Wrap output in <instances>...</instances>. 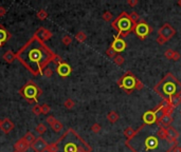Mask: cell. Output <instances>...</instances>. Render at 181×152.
Wrapping results in <instances>:
<instances>
[{
  "label": "cell",
  "mask_w": 181,
  "mask_h": 152,
  "mask_svg": "<svg viewBox=\"0 0 181 152\" xmlns=\"http://www.w3.org/2000/svg\"><path fill=\"white\" fill-rule=\"evenodd\" d=\"M16 59L34 76L43 74L44 70L48 68V65L51 62L58 65L64 61L62 57L55 54L35 35H33L18 50L16 53Z\"/></svg>",
  "instance_id": "obj_1"
},
{
  "label": "cell",
  "mask_w": 181,
  "mask_h": 152,
  "mask_svg": "<svg viewBox=\"0 0 181 152\" xmlns=\"http://www.w3.org/2000/svg\"><path fill=\"white\" fill-rule=\"evenodd\" d=\"M157 132V131H156ZM168 140H161L157 134L142 133V126L136 130L135 135L126 140V146H139L132 149V152H172L173 149H164V143Z\"/></svg>",
  "instance_id": "obj_2"
},
{
  "label": "cell",
  "mask_w": 181,
  "mask_h": 152,
  "mask_svg": "<svg viewBox=\"0 0 181 152\" xmlns=\"http://www.w3.org/2000/svg\"><path fill=\"white\" fill-rule=\"evenodd\" d=\"M57 152H91L92 148L72 128L67 129L56 142Z\"/></svg>",
  "instance_id": "obj_3"
},
{
  "label": "cell",
  "mask_w": 181,
  "mask_h": 152,
  "mask_svg": "<svg viewBox=\"0 0 181 152\" xmlns=\"http://www.w3.org/2000/svg\"><path fill=\"white\" fill-rule=\"evenodd\" d=\"M154 91L163 98V101H169L173 96L181 95V82L173 73H166L154 87Z\"/></svg>",
  "instance_id": "obj_4"
},
{
  "label": "cell",
  "mask_w": 181,
  "mask_h": 152,
  "mask_svg": "<svg viewBox=\"0 0 181 152\" xmlns=\"http://www.w3.org/2000/svg\"><path fill=\"white\" fill-rule=\"evenodd\" d=\"M111 27L118 31L116 37L123 38V39L125 37H127L130 32L135 31L136 27L135 24L132 23V21L130 20L129 14H127L126 12H122L120 14L116 20H113L111 22Z\"/></svg>",
  "instance_id": "obj_5"
},
{
  "label": "cell",
  "mask_w": 181,
  "mask_h": 152,
  "mask_svg": "<svg viewBox=\"0 0 181 152\" xmlns=\"http://www.w3.org/2000/svg\"><path fill=\"white\" fill-rule=\"evenodd\" d=\"M19 95L21 96L23 99H26L29 104H37L38 103V97L41 96L43 94V90L39 88L36 82H34L33 81H28L24 86L19 89L18 91Z\"/></svg>",
  "instance_id": "obj_6"
},
{
  "label": "cell",
  "mask_w": 181,
  "mask_h": 152,
  "mask_svg": "<svg viewBox=\"0 0 181 152\" xmlns=\"http://www.w3.org/2000/svg\"><path fill=\"white\" fill-rule=\"evenodd\" d=\"M136 81H137V77L133 75L130 71H127L123 74V76H121L119 78L118 85L127 94H130L132 93V91L136 88Z\"/></svg>",
  "instance_id": "obj_7"
},
{
  "label": "cell",
  "mask_w": 181,
  "mask_h": 152,
  "mask_svg": "<svg viewBox=\"0 0 181 152\" xmlns=\"http://www.w3.org/2000/svg\"><path fill=\"white\" fill-rule=\"evenodd\" d=\"M175 34H176V30L169 23L165 22L158 30V37L156 39V42H158L160 46H162L165 42H168Z\"/></svg>",
  "instance_id": "obj_8"
},
{
  "label": "cell",
  "mask_w": 181,
  "mask_h": 152,
  "mask_svg": "<svg viewBox=\"0 0 181 152\" xmlns=\"http://www.w3.org/2000/svg\"><path fill=\"white\" fill-rule=\"evenodd\" d=\"M154 31L153 27H150L148 23H146L144 20H141L135 27V32L138 38H140L141 40H144L148 36L150 33Z\"/></svg>",
  "instance_id": "obj_9"
},
{
  "label": "cell",
  "mask_w": 181,
  "mask_h": 152,
  "mask_svg": "<svg viewBox=\"0 0 181 152\" xmlns=\"http://www.w3.org/2000/svg\"><path fill=\"white\" fill-rule=\"evenodd\" d=\"M56 73L63 78H66L72 73V68L69 63H67L66 61H63L60 63H58L56 67Z\"/></svg>",
  "instance_id": "obj_10"
},
{
  "label": "cell",
  "mask_w": 181,
  "mask_h": 152,
  "mask_svg": "<svg viewBox=\"0 0 181 152\" xmlns=\"http://www.w3.org/2000/svg\"><path fill=\"white\" fill-rule=\"evenodd\" d=\"M49 144L46 142V140L43 139L41 136L36 137L35 142L32 144V149L34 152H46L47 148H48Z\"/></svg>",
  "instance_id": "obj_11"
},
{
  "label": "cell",
  "mask_w": 181,
  "mask_h": 152,
  "mask_svg": "<svg viewBox=\"0 0 181 152\" xmlns=\"http://www.w3.org/2000/svg\"><path fill=\"white\" fill-rule=\"evenodd\" d=\"M111 48L115 50V52L116 54L118 53H121V52H123L125 49H126V42H125V40L123 38H119L115 36V40H113V42L111 43Z\"/></svg>",
  "instance_id": "obj_12"
},
{
  "label": "cell",
  "mask_w": 181,
  "mask_h": 152,
  "mask_svg": "<svg viewBox=\"0 0 181 152\" xmlns=\"http://www.w3.org/2000/svg\"><path fill=\"white\" fill-rule=\"evenodd\" d=\"M35 36H37L38 38L41 40V41H48L50 38L53 36V34H52L51 31H49V30L44 29V27H39V29L37 30L35 33H34Z\"/></svg>",
  "instance_id": "obj_13"
},
{
  "label": "cell",
  "mask_w": 181,
  "mask_h": 152,
  "mask_svg": "<svg viewBox=\"0 0 181 152\" xmlns=\"http://www.w3.org/2000/svg\"><path fill=\"white\" fill-rule=\"evenodd\" d=\"M11 37H12V34L2 24H0V48L4 47L5 43L11 39Z\"/></svg>",
  "instance_id": "obj_14"
},
{
  "label": "cell",
  "mask_w": 181,
  "mask_h": 152,
  "mask_svg": "<svg viewBox=\"0 0 181 152\" xmlns=\"http://www.w3.org/2000/svg\"><path fill=\"white\" fill-rule=\"evenodd\" d=\"M143 121L146 126H150V125H154L157 121V115L156 113L153 111V110H149V111L145 112L143 114Z\"/></svg>",
  "instance_id": "obj_15"
},
{
  "label": "cell",
  "mask_w": 181,
  "mask_h": 152,
  "mask_svg": "<svg viewBox=\"0 0 181 152\" xmlns=\"http://www.w3.org/2000/svg\"><path fill=\"white\" fill-rule=\"evenodd\" d=\"M14 127H15V125H14V123L10 120V118H4V120H2L0 129H1V131L3 132V133L9 134L10 132L13 131Z\"/></svg>",
  "instance_id": "obj_16"
},
{
  "label": "cell",
  "mask_w": 181,
  "mask_h": 152,
  "mask_svg": "<svg viewBox=\"0 0 181 152\" xmlns=\"http://www.w3.org/2000/svg\"><path fill=\"white\" fill-rule=\"evenodd\" d=\"M30 147L31 146L23 140V137H21L20 140H18L17 142L14 144V149H15L16 152H27Z\"/></svg>",
  "instance_id": "obj_17"
},
{
  "label": "cell",
  "mask_w": 181,
  "mask_h": 152,
  "mask_svg": "<svg viewBox=\"0 0 181 152\" xmlns=\"http://www.w3.org/2000/svg\"><path fill=\"white\" fill-rule=\"evenodd\" d=\"M2 59H3L4 61L8 62V63H12V62L15 61L16 54L14 53L12 50H8V51L5 52L3 55H2Z\"/></svg>",
  "instance_id": "obj_18"
},
{
  "label": "cell",
  "mask_w": 181,
  "mask_h": 152,
  "mask_svg": "<svg viewBox=\"0 0 181 152\" xmlns=\"http://www.w3.org/2000/svg\"><path fill=\"white\" fill-rule=\"evenodd\" d=\"M173 120H174V118H173V115H164L158 127H164V128H168V127L171 126V124L173 123Z\"/></svg>",
  "instance_id": "obj_19"
},
{
  "label": "cell",
  "mask_w": 181,
  "mask_h": 152,
  "mask_svg": "<svg viewBox=\"0 0 181 152\" xmlns=\"http://www.w3.org/2000/svg\"><path fill=\"white\" fill-rule=\"evenodd\" d=\"M156 134H157V136L159 137L161 140H168V131H166V128H164V127H158Z\"/></svg>",
  "instance_id": "obj_20"
},
{
  "label": "cell",
  "mask_w": 181,
  "mask_h": 152,
  "mask_svg": "<svg viewBox=\"0 0 181 152\" xmlns=\"http://www.w3.org/2000/svg\"><path fill=\"white\" fill-rule=\"evenodd\" d=\"M166 131H168V135L169 139L178 140V137H179V133H178V131L174 128V127H172V126L168 127V128H166Z\"/></svg>",
  "instance_id": "obj_21"
},
{
  "label": "cell",
  "mask_w": 181,
  "mask_h": 152,
  "mask_svg": "<svg viewBox=\"0 0 181 152\" xmlns=\"http://www.w3.org/2000/svg\"><path fill=\"white\" fill-rule=\"evenodd\" d=\"M119 118H120V115L118 114V112H116V111H110L107 114V120L111 124L116 123V121L119 120Z\"/></svg>",
  "instance_id": "obj_22"
},
{
  "label": "cell",
  "mask_w": 181,
  "mask_h": 152,
  "mask_svg": "<svg viewBox=\"0 0 181 152\" xmlns=\"http://www.w3.org/2000/svg\"><path fill=\"white\" fill-rule=\"evenodd\" d=\"M23 140H26V142L29 144L30 146H32V144L35 142V140H36V137H35V135L33 134V132H27L26 134H24V136H23Z\"/></svg>",
  "instance_id": "obj_23"
},
{
  "label": "cell",
  "mask_w": 181,
  "mask_h": 152,
  "mask_svg": "<svg viewBox=\"0 0 181 152\" xmlns=\"http://www.w3.org/2000/svg\"><path fill=\"white\" fill-rule=\"evenodd\" d=\"M168 103L171 105V106L174 107V108L178 107V106H179V105L181 104V95L173 96V97L169 99V101H168Z\"/></svg>",
  "instance_id": "obj_24"
},
{
  "label": "cell",
  "mask_w": 181,
  "mask_h": 152,
  "mask_svg": "<svg viewBox=\"0 0 181 152\" xmlns=\"http://www.w3.org/2000/svg\"><path fill=\"white\" fill-rule=\"evenodd\" d=\"M51 128H52V130H53L54 132H56V133H58V132H60L62 130L64 129V125L62 123H60L59 120H55L54 123H53V125L51 126Z\"/></svg>",
  "instance_id": "obj_25"
},
{
  "label": "cell",
  "mask_w": 181,
  "mask_h": 152,
  "mask_svg": "<svg viewBox=\"0 0 181 152\" xmlns=\"http://www.w3.org/2000/svg\"><path fill=\"white\" fill-rule=\"evenodd\" d=\"M124 135H125V137H126L127 140H130L132 137L135 135V133H136V130H133V128L132 127H127L126 129L124 130Z\"/></svg>",
  "instance_id": "obj_26"
},
{
  "label": "cell",
  "mask_w": 181,
  "mask_h": 152,
  "mask_svg": "<svg viewBox=\"0 0 181 152\" xmlns=\"http://www.w3.org/2000/svg\"><path fill=\"white\" fill-rule=\"evenodd\" d=\"M35 131L37 132V133L41 136V135H43V134L46 133V131H47V127H46V125H44V124H43V123H41V124H38V125L35 127Z\"/></svg>",
  "instance_id": "obj_27"
},
{
  "label": "cell",
  "mask_w": 181,
  "mask_h": 152,
  "mask_svg": "<svg viewBox=\"0 0 181 152\" xmlns=\"http://www.w3.org/2000/svg\"><path fill=\"white\" fill-rule=\"evenodd\" d=\"M75 39H76L79 42H84V41L87 39V35L85 34L83 31H80V32H77L76 34H75Z\"/></svg>",
  "instance_id": "obj_28"
},
{
  "label": "cell",
  "mask_w": 181,
  "mask_h": 152,
  "mask_svg": "<svg viewBox=\"0 0 181 152\" xmlns=\"http://www.w3.org/2000/svg\"><path fill=\"white\" fill-rule=\"evenodd\" d=\"M36 17L37 19H39V20H46L47 18H48V13H47L46 10H39L37 13H36Z\"/></svg>",
  "instance_id": "obj_29"
},
{
  "label": "cell",
  "mask_w": 181,
  "mask_h": 152,
  "mask_svg": "<svg viewBox=\"0 0 181 152\" xmlns=\"http://www.w3.org/2000/svg\"><path fill=\"white\" fill-rule=\"evenodd\" d=\"M64 107H65L66 109H68V110L73 109V108L75 107V101L71 98H67L66 101H64Z\"/></svg>",
  "instance_id": "obj_30"
},
{
  "label": "cell",
  "mask_w": 181,
  "mask_h": 152,
  "mask_svg": "<svg viewBox=\"0 0 181 152\" xmlns=\"http://www.w3.org/2000/svg\"><path fill=\"white\" fill-rule=\"evenodd\" d=\"M130 16V20L132 21V23L135 24V26H137L139 23V20H140V16H139V14L137 12H132L129 14Z\"/></svg>",
  "instance_id": "obj_31"
},
{
  "label": "cell",
  "mask_w": 181,
  "mask_h": 152,
  "mask_svg": "<svg viewBox=\"0 0 181 152\" xmlns=\"http://www.w3.org/2000/svg\"><path fill=\"white\" fill-rule=\"evenodd\" d=\"M72 37L70 35H64L63 38H62V42L64 46H70L72 43Z\"/></svg>",
  "instance_id": "obj_32"
},
{
  "label": "cell",
  "mask_w": 181,
  "mask_h": 152,
  "mask_svg": "<svg viewBox=\"0 0 181 152\" xmlns=\"http://www.w3.org/2000/svg\"><path fill=\"white\" fill-rule=\"evenodd\" d=\"M113 62L116 63V66H122L123 63L125 62V59H124V57L122 56V55H116V56L113 58Z\"/></svg>",
  "instance_id": "obj_33"
},
{
  "label": "cell",
  "mask_w": 181,
  "mask_h": 152,
  "mask_svg": "<svg viewBox=\"0 0 181 152\" xmlns=\"http://www.w3.org/2000/svg\"><path fill=\"white\" fill-rule=\"evenodd\" d=\"M101 129H102V127H101V125L100 124H97V123H96V124H93L92 126H91V131L93 132V133H100L101 132Z\"/></svg>",
  "instance_id": "obj_34"
},
{
  "label": "cell",
  "mask_w": 181,
  "mask_h": 152,
  "mask_svg": "<svg viewBox=\"0 0 181 152\" xmlns=\"http://www.w3.org/2000/svg\"><path fill=\"white\" fill-rule=\"evenodd\" d=\"M32 113H33V114H35V115H40L41 114V106H40V105L36 104L35 106L33 107Z\"/></svg>",
  "instance_id": "obj_35"
},
{
  "label": "cell",
  "mask_w": 181,
  "mask_h": 152,
  "mask_svg": "<svg viewBox=\"0 0 181 152\" xmlns=\"http://www.w3.org/2000/svg\"><path fill=\"white\" fill-rule=\"evenodd\" d=\"M51 111V108L48 104H44L41 105V114H48Z\"/></svg>",
  "instance_id": "obj_36"
},
{
  "label": "cell",
  "mask_w": 181,
  "mask_h": 152,
  "mask_svg": "<svg viewBox=\"0 0 181 152\" xmlns=\"http://www.w3.org/2000/svg\"><path fill=\"white\" fill-rule=\"evenodd\" d=\"M174 50L172 49H168L165 52H164V56H165V58H168L169 60H173V55H174Z\"/></svg>",
  "instance_id": "obj_37"
},
{
  "label": "cell",
  "mask_w": 181,
  "mask_h": 152,
  "mask_svg": "<svg viewBox=\"0 0 181 152\" xmlns=\"http://www.w3.org/2000/svg\"><path fill=\"white\" fill-rule=\"evenodd\" d=\"M106 55L108 57H110V58H115V57L116 56V52H115V50H113L111 47H109V48L107 49V51H106Z\"/></svg>",
  "instance_id": "obj_38"
},
{
  "label": "cell",
  "mask_w": 181,
  "mask_h": 152,
  "mask_svg": "<svg viewBox=\"0 0 181 152\" xmlns=\"http://www.w3.org/2000/svg\"><path fill=\"white\" fill-rule=\"evenodd\" d=\"M47 151H48V152H57V145H56V143L49 144L48 148H47Z\"/></svg>",
  "instance_id": "obj_39"
},
{
  "label": "cell",
  "mask_w": 181,
  "mask_h": 152,
  "mask_svg": "<svg viewBox=\"0 0 181 152\" xmlns=\"http://www.w3.org/2000/svg\"><path fill=\"white\" fill-rule=\"evenodd\" d=\"M102 18H103V20H105V21H110V20H112L113 16L110 12H108L107 11V12H105L104 14H103Z\"/></svg>",
  "instance_id": "obj_40"
},
{
  "label": "cell",
  "mask_w": 181,
  "mask_h": 152,
  "mask_svg": "<svg viewBox=\"0 0 181 152\" xmlns=\"http://www.w3.org/2000/svg\"><path fill=\"white\" fill-rule=\"evenodd\" d=\"M43 75L46 76L47 78H50V77H52V75H53V71H52L50 68H46V69L44 70Z\"/></svg>",
  "instance_id": "obj_41"
},
{
  "label": "cell",
  "mask_w": 181,
  "mask_h": 152,
  "mask_svg": "<svg viewBox=\"0 0 181 152\" xmlns=\"http://www.w3.org/2000/svg\"><path fill=\"white\" fill-rule=\"evenodd\" d=\"M143 88H144L143 82H142L139 78H137V81H136V88H135V89L138 90V91H141L142 89H143Z\"/></svg>",
  "instance_id": "obj_42"
},
{
  "label": "cell",
  "mask_w": 181,
  "mask_h": 152,
  "mask_svg": "<svg viewBox=\"0 0 181 152\" xmlns=\"http://www.w3.org/2000/svg\"><path fill=\"white\" fill-rule=\"evenodd\" d=\"M55 120H56V118H55L54 116H52V115H50V116H48V117L46 118L47 124H48V125H50V127L53 125V123H54Z\"/></svg>",
  "instance_id": "obj_43"
},
{
  "label": "cell",
  "mask_w": 181,
  "mask_h": 152,
  "mask_svg": "<svg viewBox=\"0 0 181 152\" xmlns=\"http://www.w3.org/2000/svg\"><path fill=\"white\" fill-rule=\"evenodd\" d=\"M139 3V0H127V4L130 5L132 7H135Z\"/></svg>",
  "instance_id": "obj_44"
},
{
  "label": "cell",
  "mask_w": 181,
  "mask_h": 152,
  "mask_svg": "<svg viewBox=\"0 0 181 152\" xmlns=\"http://www.w3.org/2000/svg\"><path fill=\"white\" fill-rule=\"evenodd\" d=\"M180 58H181L180 53H179V52H177V51H175L174 55H173V60H174V61H178Z\"/></svg>",
  "instance_id": "obj_45"
},
{
  "label": "cell",
  "mask_w": 181,
  "mask_h": 152,
  "mask_svg": "<svg viewBox=\"0 0 181 152\" xmlns=\"http://www.w3.org/2000/svg\"><path fill=\"white\" fill-rule=\"evenodd\" d=\"M7 14V9L4 7H0V17H3Z\"/></svg>",
  "instance_id": "obj_46"
},
{
  "label": "cell",
  "mask_w": 181,
  "mask_h": 152,
  "mask_svg": "<svg viewBox=\"0 0 181 152\" xmlns=\"http://www.w3.org/2000/svg\"><path fill=\"white\" fill-rule=\"evenodd\" d=\"M172 152H181V147H180V146H176V147L173 149Z\"/></svg>",
  "instance_id": "obj_47"
},
{
  "label": "cell",
  "mask_w": 181,
  "mask_h": 152,
  "mask_svg": "<svg viewBox=\"0 0 181 152\" xmlns=\"http://www.w3.org/2000/svg\"><path fill=\"white\" fill-rule=\"evenodd\" d=\"M177 4L179 5V7H181V0H178V2H177Z\"/></svg>",
  "instance_id": "obj_48"
},
{
  "label": "cell",
  "mask_w": 181,
  "mask_h": 152,
  "mask_svg": "<svg viewBox=\"0 0 181 152\" xmlns=\"http://www.w3.org/2000/svg\"><path fill=\"white\" fill-rule=\"evenodd\" d=\"M1 123H2V120H0V126H1Z\"/></svg>",
  "instance_id": "obj_49"
},
{
  "label": "cell",
  "mask_w": 181,
  "mask_h": 152,
  "mask_svg": "<svg viewBox=\"0 0 181 152\" xmlns=\"http://www.w3.org/2000/svg\"><path fill=\"white\" fill-rule=\"evenodd\" d=\"M15 152H16V151H15Z\"/></svg>",
  "instance_id": "obj_50"
}]
</instances>
